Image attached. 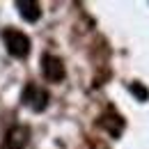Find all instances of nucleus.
I'll return each instance as SVG.
<instances>
[{"instance_id": "nucleus-2", "label": "nucleus", "mask_w": 149, "mask_h": 149, "mask_svg": "<svg viewBox=\"0 0 149 149\" xmlns=\"http://www.w3.org/2000/svg\"><path fill=\"white\" fill-rule=\"evenodd\" d=\"M41 69H44V76L48 78V80H53V83H57V80H62L64 78V64H62V60L55 55H44V60H41Z\"/></svg>"}, {"instance_id": "nucleus-5", "label": "nucleus", "mask_w": 149, "mask_h": 149, "mask_svg": "<svg viewBox=\"0 0 149 149\" xmlns=\"http://www.w3.org/2000/svg\"><path fill=\"white\" fill-rule=\"evenodd\" d=\"M0 149H14V147H9V145H2V147H0Z\"/></svg>"}, {"instance_id": "nucleus-1", "label": "nucleus", "mask_w": 149, "mask_h": 149, "mask_svg": "<svg viewBox=\"0 0 149 149\" xmlns=\"http://www.w3.org/2000/svg\"><path fill=\"white\" fill-rule=\"evenodd\" d=\"M2 39H5L7 51L14 57H25L30 53V39H28V35H23L21 30H5Z\"/></svg>"}, {"instance_id": "nucleus-4", "label": "nucleus", "mask_w": 149, "mask_h": 149, "mask_svg": "<svg viewBox=\"0 0 149 149\" xmlns=\"http://www.w3.org/2000/svg\"><path fill=\"white\" fill-rule=\"evenodd\" d=\"M16 7L21 9V14H23V19L28 21H37L39 19V5L37 2H16Z\"/></svg>"}, {"instance_id": "nucleus-3", "label": "nucleus", "mask_w": 149, "mask_h": 149, "mask_svg": "<svg viewBox=\"0 0 149 149\" xmlns=\"http://www.w3.org/2000/svg\"><path fill=\"white\" fill-rule=\"evenodd\" d=\"M46 101H48V94L44 92V90H39L35 85H30V87L25 90V103H28L32 110H41V108L46 106Z\"/></svg>"}]
</instances>
